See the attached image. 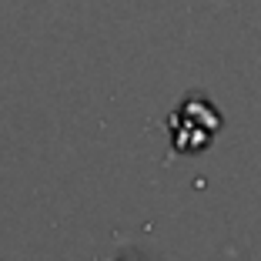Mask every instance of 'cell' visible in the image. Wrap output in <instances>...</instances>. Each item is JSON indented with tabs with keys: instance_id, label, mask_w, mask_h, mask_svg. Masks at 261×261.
<instances>
[{
	"instance_id": "cell-1",
	"label": "cell",
	"mask_w": 261,
	"mask_h": 261,
	"mask_svg": "<svg viewBox=\"0 0 261 261\" xmlns=\"http://www.w3.org/2000/svg\"><path fill=\"white\" fill-rule=\"evenodd\" d=\"M121 261H144V258H141V254H134V251H127V254H124Z\"/></svg>"
}]
</instances>
